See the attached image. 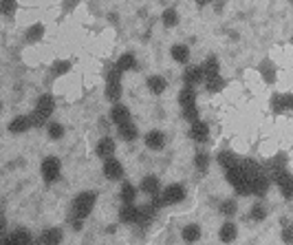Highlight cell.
Wrapping results in <instances>:
<instances>
[{
  "instance_id": "6",
  "label": "cell",
  "mask_w": 293,
  "mask_h": 245,
  "mask_svg": "<svg viewBox=\"0 0 293 245\" xmlns=\"http://www.w3.org/2000/svg\"><path fill=\"white\" fill-rule=\"evenodd\" d=\"M161 197L166 201V206H172V203H181L185 199V188L181 183H170L168 188L161 190Z\"/></svg>"
},
{
  "instance_id": "13",
  "label": "cell",
  "mask_w": 293,
  "mask_h": 245,
  "mask_svg": "<svg viewBox=\"0 0 293 245\" xmlns=\"http://www.w3.org/2000/svg\"><path fill=\"white\" fill-rule=\"evenodd\" d=\"M29 128H33L29 115H18L9 122V132H13V135H22V132H27Z\"/></svg>"
},
{
  "instance_id": "40",
  "label": "cell",
  "mask_w": 293,
  "mask_h": 245,
  "mask_svg": "<svg viewBox=\"0 0 293 245\" xmlns=\"http://www.w3.org/2000/svg\"><path fill=\"white\" fill-rule=\"evenodd\" d=\"M249 214H251V219H254V221H265V219H267V208L262 206V203H254V206H251V210H249Z\"/></svg>"
},
{
  "instance_id": "46",
  "label": "cell",
  "mask_w": 293,
  "mask_h": 245,
  "mask_svg": "<svg viewBox=\"0 0 293 245\" xmlns=\"http://www.w3.org/2000/svg\"><path fill=\"white\" fill-rule=\"evenodd\" d=\"M289 2H291V4H293V0H289Z\"/></svg>"
},
{
  "instance_id": "35",
  "label": "cell",
  "mask_w": 293,
  "mask_h": 245,
  "mask_svg": "<svg viewBox=\"0 0 293 245\" xmlns=\"http://www.w3.org/2000/svg\"><path fill=\"white\" fill-rule=\"evenodd\" d=\"M236 226L231 221H227V223H223V228H220V241H225V243H229V241H234L236 239Z\"/></svg>"
},
{
  "instance_id": "20",
  "label": "cell",
  "mask_w": 293,
  "mask_h": 245,
  "mask_svg": "<svg viewBox=\"0 0 293 245\" xmlns=\"http://www.w3.org/2000/svg\"><path fill=\"white\" fill-rule=\"evenodd\" d=\"M179 104L183 106H192V104H196V91H194V86H188L185 84L183 89H181V93H179Z\"/></svg>"
},
{
  "instance_id": "25",
  "label": "cell",
  "mask_w": 293,
  "mask_h": 245,
  "mask_svg": "<svg viewBox=\"0 0 293 245\" xmlns=\"http://www.w3.org/2000/svg\"><path fill=\"white\" fill-rule=\"evenodd\" d=\"M203 73H205V80H207V78H214V75L220 73V62H218V58H216V55H209V58L205 60Z\"/></svg>"
},
{
  "instance_id": "41",
  "label": "cell",
  "mask_w": 293,
  "mask_h": 245,
  "mask_svg": "<svg viewBox=\"0 0 293 245\" xmlns=\"http://www.w3.org/2000/svg\"><path fill=\"white\" fill-rule=\"evenodd\" d=\"M46 132H49L51 139H62V137H64V128H62V124H58V122L46 124Z\"/></svg>"
},
{
  "instance_id": "17",
  "label": "cell",
  "mask_w": 293,
  "mask_h": 245,
  "mask_svg": "<svg viewBox=\"0 0 293 245\" xmlns=\"http://www.w3.org/2000/svg\"><path fill=\"white\" fill-rule=\"evenodd\" d=\"M35 109L42 111L44 115H49V117H51V113L55 111V98H53V95H49V93L40 95L38 102H35Z\"/></svg>"
},
{
  "instance_id": "21",
  "label": "cell",
  "mask_w": 293,
  "mask_h": 245,
  "mask_svg": "<svg viewBox=\"0 0 293 245\" xmlns=\"http://www.w3.org/2000/svg\"><path fill=\"white\" fill-rule=\"evenodd\" d=\"M40 243H46V245H51V243H62V230L60 228H46L42 234H40V239H38Z\"/></svg>"
},
{
  "instance_id": "24",
  "label": "cell",
  "mask_w": 293,
  "mask_h": 245,
  "mask_svg": "<svg viewBox=\"0 0 293 245\" xmlns=\"http://www.w3.org/2000/svg\"><path fill=\"white\" fill-rule=\"evenodd\" d=\"M216 161L220 163V166L227 170V168H234V166H238V157H236V152H231V150H220L218 152V157H216Z\"/></svg>"
},
{
  "instance_id": "3",
  "label": "cell",
  "mask_w": 293,
  "mask_h": 245,
  "mask_svg": "<svg viewBox=\"0 0 293 245\" xmlns=\"http://www.w3.org/2000/svg\"><path fill=\"white\" fill-rule=\"evenodd\" d=\"M95 201H97V192L95 190L80 192V195L73 199V206H71V217L89 219V214L93 212V208H95Z\"/></svg>"
},
{
  "instance_id": "15",
  "label": "cell",
  "mask_w": 293,
  "mask_h": 245,
  "mask_svg": "<svg viewBox=\"0 0 293 245\" xmlns=\"http://www.w3.org/2000/svg\"><path fill=\"white\" fill-rule=\"evenodd\" d=\"M110 120L115 122L117 126L126 124V122H130V109H128L126 104H119V102H117V104L112 106V111H110Z\"/></svg>"
},
{
  "instance_id": "23",
  "label": "cell",
  "mask_w": 293,
  "mask_h": 245,
  "mask_svg": "<svg viewBox=\"0 0 293 245\" xmlns=\"http://www.w3.org/2000/svg\"><path fill=\"white\" fill-rule=\"evenodd\" d=\"M119 137L123 141H135L137 137H139V130H137V126L132 124V122H126V124H119Z\"/></svg>"
},
{
  "instance_id": "11",
  "label": "cell",
  "mask_w": 293,
  "mask_h": 245,
  "mask_svg": "<svg viewBox=\"0 0 293 245\" xmlns=\"http://www.w3.org/2000/svg\"><path fill=\"white\" fill-rule=\"evenodd\" d=\"M205 80V73H203V66H188L183 73V82L188 86H196Z\"/></svg>"
},
{
  "instance_id": "34",
  "label": "cell",
  "mask_w": 293,
  "mask_h": 245,
  "mask_svg": "<svg viewBox=\"0 0 293 245\" xmlns=\"http://www.w3.org/2000/svg\"><path fill=\"white\" fill-rule=\"evenodd\" d=\"M236 210H238V203H236L234 199H225V201L218 206V212L223 214V217H227V219H229V217H234Z\"/></svg>"
},
{
  "instance_id": "29",
  "label": "cell",
  "mask_w": 293,
  "mask_h": 245,
  "mask_svg": "<svg viewBox=\"0 0 293 245\" xmlns=\"http://www.w3.org/2000/svg\"><path fill=\"white\" fill-rule=\"evenodd\" d=\"M119 197H121V203H135L137 199V188L132 186V183H123L121 190H119Z\"/></svg>"
},
{
  "instance_id": "12",
  "label": "cell",
  "mask_w": 293,
  "mask_h": 245,
  "mask_svg": "<svg viewBox=\"0 0 293 245\" xmlns=\"http://www.w3.org/2000/svg\"><path fill=\"white\" fill-rule=\"evenodd\" d=\"M141 192L143 195H148V197H152V195H159L161 192V181H159V177H154V175H148V177H143L141 179Z\"/></svg>"
},
{
  "instance_id": "10",
  "label": "cell",
  "mask_w": 293,
  "mask_h": 245,
  "mask_svg": "<svg viewBox=\"0 0 293 245\" xmlns=\"http://www.w3.org/2000/svg\"><path fill=\"white\" fill-rule=\"evenodd\" d=\"M159 210L152 206V203H146V206H141L139 208V212H137V221L135 223H139L141 228H148L152 223V219H154V214H157Z\"/></svg>"
},
{
  "instance_id": "1",
  "label": "cell",
  "mask_w": 293,
  "mask_h": 245,
  "mask_svg": "<svg viewBox=\"0 0 293 245\" xmlns=\"http://www.w3.org/2000/svg\"><path fill=\"white\" fill-rule=\"evenodd\" d=\"M243 163V168L247 170V175H249V181H251V192H254L256 197H262L267 190H269V172H267L265 166H260V163H256L254 159H245L240 161Z\"/></svg>"
},
{
  "instance_id": "43",
  "label": "cell",
  "mask_w": 293,
  "mask_h": 245,
  "mask_svg": "<svg viewBox=\"0 0 293 245\" xmlns=\"http://www.w3.org/2000/svg\"><path fill=\"white\" fill-rule=\"evenodd\" d=\"M280 237H282V241H285V243H293V226H285V228H282Z\"/></svg>"
},
{
  "instance_id": "44",
  "label": "cell",
  "mask_w": 293,
  "mask_h": 245,
  "mask_svg": "<svg viewBox=\"0 0 293 245\" xmlns=\"http://www.w3.org/2000/svg\"><path fill=\"white\" fill-rule=\"evenodd\" d=\"M282 100H285V109L293 111V93H282Z\"/></svg>"
},
{
  "instance_id": "16",
  "label": "cell",
  "mask_w": 293,
  "mask_h": 245,
  "mask_svg": "<svg viewBox=\"0 0 293 245\" xmlns=\"http://www.w3.org/2000/svg\"><path fill=\"white\" fill-rule=\"evenodd\" d=\"M143 141H146V146L150 148V150H163V146H166V135H163L161 130H150Z\"/></svg>"
},
{
  "instance_id": "28",
  "label": "cell",
  "mask_w": 293,
  "mask_h": 245,
  "mask_svg": "<svg viewBox=\"0 0 293 245\" xmlns=\"http://www.w3.org/2000/svg\"><path fill=\"white\" fill-rule=\"evenodd\" d=\"M181 237H183L185 243L198 241V239H200V226H196V223H190V226H185L183 232H181Z\"/></svg>"
},
{
  "instance_id": "22",
  "label": "cell",
  "mask_w": 293,
  "mask_h": 245,
  "mask_svg": "<svg viewBox=\"0 0 293 245\" xmlns=\"http://www.w3.org/2000/svg\"><path fill=\"white\" fill-rule=\"evenodd\" d=\"M148 89H150V93H154V95H161L163 91L168 89V80L161 78V75H150V78H148Z\"/></svg>"
},
{
  "instance_id": "18",
  "label": "cell",
  "mask_w": 293,
  "mask_h": 245,
  "mask_svg": "<svg viewBox=\"0 0 293 245\" xmlns=\"http://www.w3.org/2000/svg\"><path fill=\"white\" fill-rule=\"evenodd\" d=\"M137 212H139V208L135 206V203H123V206L119 208V221L121 223H135Z\"/></svg>"
},
{
  "instance_id": "19",
  "label": "cell",
  "mask_w": 293,
  "mask_h": 245,
  "mask_svg": "<svg viewBox=\"0 0 293 245\" xmlns=\"http://www.w3.org/2000/svg\"><path fill=\"white\" fill-rule=\"evenodd\" d=\"M258 73L260 78L267 82V84H274L276 82V66L269 62V60H262V62L258 64Z\"/></svg>"
},
{
  "instance_id": "36",
  "label": "cell",
  "mask_w": 293,
  "mask_h": 245,
  "mask_svg": "<svg viewBox=\"0 0 293 245\" xmlns=\"http://www.w3.org/2000/svg\"><path fill=\"white\" fill-rule=\"evenodd\" d=\"M71 66L73 64H71L69 60H58V62H53V66H51V75H53V78H60V75L69 73Z\"/></svg>"
},
{
  "instance_id": "31",
  "label": "cell",
  "mask_w": 293,
  "mask_h": 245,
  "mask_svg": "<svg viewBox=\"0 0 293 245\" xmlns=\"http://www.w3.org/2000/svg\"><path fill=\"white\" fill-rule=\"evenodd\" d=\"M24 38H27V42H40V40L44 38V27L42 24H33V27L27 29V33H24Z\"/></svg>"
},
{
  "instance_id": "38",
  "label": "cell",
  "mask_w": 293,
  "mask_h": 245,
  "mask_svg": "<svg viewBox=\"0 0 293 245\" xmlns=\"http://www.w3.org/2000/svg\"><path fill=\"white\" fill-rule=\"evenodd\" d=\"M269 106H271V111H274V115H280L282 111H287L285 109V100H282V93H274V95H271Z\"/></svg>"
},
{
  "instance_id": "45",
  "label": "cell",
  "mask_w": 293,
  "mask_h": 245,
  "mask_svg": "<svg viewBox=\"0 0 293 245\" xmlns=\"http://www.w3.org/2000/svg\"><path fill=\"white\" fill-rule=\"evenodd\" d=\"M194 2H196L198 7H207V4H212L214 0H194Z\"/></svg>"
},
{
  "instance_id": "33",
  "label": "cell",
  "mask_w": 293,
  "mask_h": 245,
  "mask_svg": "<svg viewBox=\"0 0 293 245\" xmlns=\"http://www.w3.org/2000/svg\"><path fill=\"white\" fill-rule=\"evenodd\" d=\"M29 120H31V126H33V128H42V126H46V122H49V115H44L42 111L33 109L29 115Z\"/></svg>"
},
{
  "instance_id": "14",
  "label": "cell",
  "mask_w": 293,
  "mask_h": 245,
  "mask_svg": "<svg viewBox=\"0 0 293 245\" xmlns=\"http://www.w3.org/2000/svg\"><path fill=\"white\" fill-rule=\"evenodd\" d=\"M115 141L110 139V137H101L99 141H97V146H95V152H97V157H101V159H108V157H112L115 155Z\"/></svg>"
},
{
  "instance_id": "5",
  "label": "cell",
  "mask_w": 293,
  "mask_h": 245,
  "mask_svg": "<svg viewBox=\"0 0 293 245\" xmlns=\"http://www.w3.org/2000/svg\"><path fill=\"white\" fill-rule=\"evenodd\" d=\"M62 175V163L58 157H46L42 161V179L46 183H55Z\"/></svg>"
},
{
  "instance_id": "9",
  "label": "cell",
  "mask_w": 293,
  "mask_h": 245,
  "mask_svg": "<svg viewBox=\"0 0 293 245\" xmlns=\"http://www.w3.org/2000/svg\"><path fill=\"white\" fill-rule=\"evenodd\" d=\"M190 139H194L196 144H205V141L209 139V126L200 120L190 124Z\"/></svg>"
},
{
  "instance_id": "47",
  "label": "cell",
  "mask_w": 293,
  "mask_h": 245,
  "mask_svg": "<svg viewBox=\"0 0 293 245\" xmlns=\"http://www.w3.org/2000/svg\"><path fill=\"white\" fill-rule=\"evenodd\" d=\"M291 42H293V38H291Z\"/></svg>"
},
{
  "instance_id": "8",
  "label": "cell",
  "mask_w": 293,
  "mask_h": 245,
  "mask_svg": "<svg viewBox=\"0 0 293 245\" xmlns=\"http://www.w3.org/2000/svg\"><path fill=\"white\" fill-rule=\"evenodd\" d=\"M104 177L110 181H119L123 177V166L119 159H115V157H108V159H104Z\"/></svg>"
},
{
  "instance_id": "37",
  "label": "cell",
  "mask_w": 293,
  "mask_h": 245,
  "mask_svg": "<svg viewBox=\"0 0 293 245\" xmlns=\"http://www.w3.org/2000/svg\"><path fill=\"white\" fill-rule=\"evenodd\" d=\"M209 163H212V157H209L207 152H198V155L194 157V166H196L200 172H207L209 170Z\"/></svg>"
},
{
  "instance_id": "32",
  "label": "cell",
  "mask_w": 293,
  "mask_h": 245,
  "mask_svg": "<svg viewBox=\"0 0 293 245\" xmlns=\"http://www.w3.org/2000/svg\"><path fill=\"white\" fill-rule=\"evenodd\" d=\"M225 84H227V82L220 78V73L214 75V78H207V80H205V86H207L209 93H220V91L225 89Z\"/></svg>"
},
{
  "instance_id": "2",
  "label": "cell",
  "mask_w": 293,
  "mask_h": 245,
  "mask_svg": "<svg viewBox=\"0 0 293 245\" xmlns=\"http://www.w3.org/2000/svg\"><path fill=\"white\" fill-rule=\"evenodd\" d=\"M225 179L229 181V186L234 188L238 195H254V192H251L249 175H247V170L243 168V163H238V166H234V168H227V170H225Z\"/></svg>"
},
{
  "instance_id": "7",
  "label": "cell",
  "mask_w": 293,
  "mask_h": 245,
  "mask_svg": "<svg viewBox=\"0 0 293 245\" xmlns=\"http://www.w3.org/2000/svg\"><path fill=\"white\" fill-rule=\"evenodd\" d=\"M2 243L4 245H11V243H18V245H31L33 243V237L27 228H15L11 234H4L2 237Z\"/></svg>"
},
{
  "instance_id": "27",
  "label": "cell",
  "mask_w": 293,
  "mask_h": 245,
  "mask_svg": "<svg viewBox=\"0 0 293 245\" xmlns=\"http://www.w3.org/2000/svg\"><path fill=\"white\" fill-rule=\"evenodd\" d=\"M170 55H172L174 62H181L185 64L190 60V49L185 47V44H174L172 49H170Z\"/></svg>"
},
{
  "instance_id": "42",
  "label": "cell",
  "mask_w": 293,
  "mask_h": 245,
  "mask_svg": "<svg viewBox=\"0 0 293 245\" xmlns=\"http://www.w3.org/2000/svg\"><path fill=\"white\" fill-rule=\"evenodd\" d=\"M15 11V0H2V13L4 16H11Z\"/></svg>"
},
{
  "instance_id": "26",
  "label": "cell",
  "mask_w": 293,
  "mask_h": 245,
  "mask_svg": "<svg viewBox=\"0 0 293 245\" xmlns=\"http://www.w3.org/2000/svg\"><path fill=\"white\" fill-rule=\"evenodd\" d=\"M117 69L121 71V73H126V71H132V69H137V60H135V53H123L119 60H117Z\"/></svg>"
},
{
  "instance_id": "4",
  "label": "cell",
  "mask_w": 293,
  "mask_h": 245,
  "mask_svg": "<svg viewBox=\"0 0 293 245\" xmlns=\"http://www.w3.org/2000/svg\"><path fill=\"white\" fill-rule=\"evenodd\" d=\"M121 98V71L115 66H108L106 71V100L117 104Z\"/></svg>"
},
{
  "instance_id": "39",
  "label": "cell",
  "mask_w": 293,
  "mask_h": 245,
  "mask_svg": "<svg viewBox=\"0 0 293 245\" xmlns=\"http://www.w3.org/2000/svg\"><path fill=\"white\" fill-rule=\"evenodd\" d=\"M183 117H185V122H190V124L198 122V120H200V111L196 109V104L185 106V109H183Z\"/></svg>"
},
{
  "instance_id": "30",
  "label": "cell",
  "mask_w": 293,
  "mask_h": 245,
  "mask_svg": "<svg viewBox=\"0 0 293 245\" xmlns=\"http://www.w3.org/2000/svg\"><path fill=\"white\" fill-rule=\"evenodd\" d=\"M161 22H163V27L166 29H172V27H177L179 24V13H177V9H166V11L161 13Z\"/></svg>"
}]
</instances>
